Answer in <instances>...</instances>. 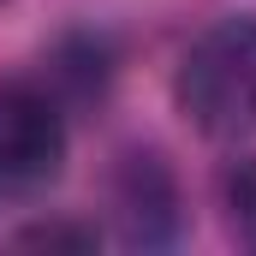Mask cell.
Returning <instances> with one entry per match:
<instances>
[{
    "label": "cell",
    "mask_w": 256,
    "mask_h": 256,
    "mask_svg": "<svg viewBox=\"0 0 256 256\" xmlns=\"http://www.w3.org/2000/svg\"><path fill=\"white\" fill-rule=\"evenodd\" d=\"M66 167V114L60 96L36 78L0 84V191L24 196L54 185Z\"/></svg>",
    "instance_id": "2"
},
{
    "label": "cell",
    "mask_w": 256,
    "mask_h": 256,
    "mask_svg": "<svg viewBox=\"0 0 256 256\" xmlns=\"http://www.w3.org/2000/svg\"><path fill=\"white\" fill-rule=\"evenodd\" d=\"M114 202H120V226L131 244H167L179 232V191L173 173L155 149H131L120 179H114Z\"/></svg>",
    "instance_id": "3"
},
{
    "label": "cell",
    "mask_w": 256,
    "mask_h": 256,
    "mask_svg": "<svg viewBox=\"0 0 256 256\" xmlns=\"http://www.w3.org/2000/svg\"><path fill=\"white\" fill-rule=\"evenodd\" d=\"M18 250H96L102 232L96 226H66V220H42V226H24L12 238Z\"/></svg>",
    "instance_id": "4"
},
{
    "label": "cell",
    "mask_w": 256,
    "mask_h": 256,
    "mask_svg": "<svg viewBox=\"0 0 256 256\" xmlns=\"http://www.w3.org/2000/svg\"><path fill=\"white\" fill-rule=\"evenodd\" d=\"M179 114L214 143H238L256 131V12L220 18L196 36L173 78Z\"/></svg>",
    "instance_id": "1"
},
{
    "label": "cell",
    "mask_w": 256,
    "mask_h": 256,
    "mask_svg": "<svg viewBox=\"0 0 256 256\" xmlns=\"http://www.w3.org/2000/svg\"><path fill=\"white\" fill-rule=\"evenodd\" d=\"M226 202H232V232L256 238V155L226 167Z\"/></svg>",
    "instance_id": "5"
}]
</instances>
